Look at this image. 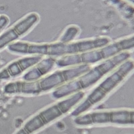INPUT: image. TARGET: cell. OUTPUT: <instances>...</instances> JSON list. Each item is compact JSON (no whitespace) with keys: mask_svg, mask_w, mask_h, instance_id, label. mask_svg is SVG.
I'll return each mask as SVG.
<instances>
[{"mask_svg":"<svg viewBox=\"0 0 134 134\" xmlns=\"http://www.w3.org/2000/svg\"><path fill=\"white\" fill-rule=\"evenodd\" d=\"M110 42L107 37H98L75 42H57L51 43L35 44L25 42H12L8 49L12 52L31 55L62 57L88 51L104 47Z\"/></svg>","mask_w":134,"mask_h":134,"instance_id":"1","label":"cell"},{"mask_svg":"<svg viewBox=\"0 0 134 134\" xmlns=\"http://www.w3.org/2000/svg\"><path fill=\"white\" fill-rule=\"evenodd\" d=\"M91 65L81 64L66 67L45 75L34 81H20L6 84L4 91L6 94L39 95L64 85L82 75L91 69Z\"/></svg>","mask_w":134,"mask_h":134,"instance_id":"2","label":"cell"},{"mask_svg":"<svg viewBox=\"0 0 134 134\" xmlns=\"http://www.w3.org/2000/svg\"><path fill=\"white\" fill-rule=\"evenodd\" d=\"M130 57L129 51H124L102 61L80 76L52 91V97L60 99L91 87Z\"/></svg>","mask_w":134,"mask_h":134,"instance_id":"3","label":"cell"},{"mask_svg":"<svg viewBox=\"0 0 134 134\" xmlns=\"http://www.w3.org/2000/svg\"><path fill=\"white\" fill-rule=\"evenodd\" d=\"M134 62L132 59L124 61L98 84L72 110L74 117L87 112L93 107L103 101L121 84L132 72Z\"/></svg>","mask_w":134,"mask_h":134,"instance_id":"4","label":"cell"},{"mask_svg":"<svg viewBox=\"0 0 134 134\" xmlns=\"http://www.w3.org/2000/svg\"><path fill=\"white\" fill-rule=\"evenodd\" d=\"M84 91L60 99L30 117L15 134H34L73 110L84 98Z\"/></svg>","mask_w":134,"mask_h":134,"instance_id":"5","label":"cell"},{"mask_svg":"<svg viewBox=\"0 0 134 134\" xmlns=\"http://www.w3.org/2000/svg\"><path fill=\"white\" fill-rule=\"evenodd\" d=\"M133 47L134 37L132 36L99 48L60 57L59 59H57L55 65L59 68H66L81 64L91 65L109 59L120 52L128 51Z\"/></svg>","mask_w":134,"mask_h":134,"instance_id":"6","label":"cell"},{"mask_svg":"<svg viewBox=\"0 0 134 134\" xmlns=\"http://www.w3.org/2000/svg\"><path fill=\"white\" fill-rule=\"evenodd\" d=\"M73 122L79 126L104 124L132 126L134 111L132 109L120 108L87 111L74 117Z\"/></svg>","mask_w":134,"mask_h":134,"instance_id":"7","label":"cell"},{"mask_svg":"<svg viewBox=\"0 0 134 134\" xmlns=\"http://www.w3.org/2000/svg\"><path fill=\"white\" fill-rule=\"evenodd\" d=\"M57 58L48 57L42 58L39 62L30 68L23 76V79L26 81H34L47 75L55 65Z\"/></svg>","mask_w":134,"mask_h":134,"instance_id":"8","label":"cell"},{"mask_svg":"<svg viewBox=\"0 0 134 134\" xmlns=\"http://www.w3.org/2000/svg\"><path fill=\"white\" fill-rule=\"evenodd\" d=\"M43 56L32 55L31 56L20 59L11 63L6 69L10 77L20 75L23 72L31 68L42 59Z\"/></svg>","mask_w":134,"mask_h":134,"instance_id":"9","label":"cell"},{"mask_svg":"<svg viewBox=\"0 0 134 134\" xmlns=\"http://www.w3.org/2000/svg\"><path fill=\"white\" fill-rule=\"evenodd\" d=\"M23 29L16 24L0 36V49L14 42L19 37L25 34Z\"/></svg>","mask_w":134,"mask_h":134,"instance_id":"10","label":"cell"},{"mask_svg":"<svg viewBox=\"0 0 134 134\" xmlns=\"http://www.w3.org/2000/svg\"><path fill=\"white\" fill-rule=\"evenodd\" d=\"M79 31V29L76 28L75 26L69 27L65 31L62 38H61V42H69L74 38V37H76V35L78 34Z\"/></svg>","mask_w":134,"mask_h":134,"instance_id":"11","label":"cell"},{"mask_svg":"<svg viewBox=\"0 0 134 134\" xmlns=\"http://www.w3.org/2000/svg\"><path fill=\"white\" fill-rule=\"evenodd\" d=\"M8 23V19L5 16H0V30L5 27Z\"/></svg>","mask_w":134,"mask_h":134,"instance_id":"12","label":"cell"},{"mask_svg":"<svg viewBox=\"0 0 134 134\" xmlns=\"http://www.w3.org/2000/svg\"><path fill=\"white\" fill-rule=\"evenodd\" d=\"M10 76L6 68L0 72V80H8Z\"/></svg>","mask_w":134,"mask_h":134,"instance_id":"13","label":"cell"},{"mask_svg":"<svg viewBox=\"0 0 134 134\" xmlns=\"http://www.w3.org/2000/svg\"><path fill=\"white\" fill-rule=\"evenodd\" d=\"M129 1H131V2H133V0H129Z\"/></svg>","mask_w":134,"mask_h":134,"instance_id":"14","label":"cell"},{"mask_svg":"<svg viewBox=\"0 0 134 134\" xmlns=\"http://www.w3.org/2000/svg\"><path fill=\"white\" fill-rule=\"evenodd\" d=\"M1 31V30H0V31Z\"/></svg>","mask_w":134,"mask_h":134,"instance_id":"15","label":"cell"}]
</instances>
